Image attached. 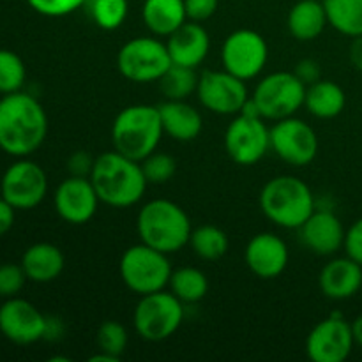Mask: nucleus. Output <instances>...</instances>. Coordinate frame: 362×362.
I'll use <instances>...</instances> for the list:
<instances>
[{
    "label": "nucleus",
    "mask_w": 362,
    "mask_h": 362,
    "mask_svg": "<svg viewBox=\"0 0 362 362\" xmlns=\"http://www.w3.org/2000/svg\"><path fill=\"white\" fill-rule=\"evenodd\" d=\"M48 134V117L34 95L13 92L0 98V148L14 158L37 151Z\"/></svg>",
    "instance_id": "nucleus-1"
},
{
    "label": "nucleus",
    "mask_w": 362,
    "mask_h": 362,
    "mask_svg": "<svg viewBox=\"0 0 362 362\" xmlns=\"http://www.w3.org/2000/svg\"><path fill=\"white\" fill-rule=\"evenodd\" d=\"M88 179L98 193L99 202L115 209L138 204L148 184L140 161H134L117 151L98 156Z\"/></svg>",
    "instance_id": "nucleus-2"
},
{
    "label": "nucleus",
    "mask_w": 362,
    "mask_h": 362,
    "mask_svg": "<svg viewBox=\"0 0 362 362\" xmlns=\"http://www.w3.org/2000/svg\"><path fill=\"white\" fill-rule=\"evenodd\" d=\"M136 230L141 243L161 253L172 255L189 244L193 226L180 205L158 198L140 209Z\"/></svg>",
    "instance_id": "nucleus-3"
},
{
    "label": "nucleus",
    "mask_w": 362,
    "mask_h": 362,
    "mask_svg": "<svg viewBox=\"0 0 362 362\" xmlns=\"http://www.w3.org/2000/svg\"><path fill=\"white\" fill-rule=\"evenodd\" d=\"M260 209L274 225L296 230L315 212V197L304 180L278 175L262 187Z\"/></svg>",
    "instance_id": "nucleus-4"
},
{
    "label": "nucleus",
    "mask_w": 362,
    "mask_h": 362,
    "mask_svg": "<svg viewBox=\"0 0 362 362\" xmlns=\"http://www.w3.org/2000/svg\"><path fill=\"white\" fill-rule=\"evenodd\" d=\"M165 134L158 106L131 105L112 124L113 148L134 161H141L158 148Z\"/></svg>",
    "instance_id": "nucleus-5"
},
{
    "label": "nucleus",
    "mask_w": 362,
    "mask_h": 362,
    "mask_svg": "<svg viewBox=\"0 0 362 362\" xmlns=\"http://www.w3.org/2000/svg\"><path fill=\"white\" fill-rule=\"evenodd\" d=\"M119 272L124 285L141 297L165 290L173 271L168 255L140 243L124 251Z\"/></svg>",
    "instance_id": "nucleus-6"
},
{
    "label": "nucleus",
    "mask_w": 362,
    "mask_h": 362,
    "mask_svg": "<svg viewBox=\"0 0 362 362\" xmlns=\"http://www.w3.org/2000/svg\"><path fill=\"white\" fill-rule=\"evenodd\" d=\"M182 304L172 292L166 290L141 296L133 313L134 331L145 341H165L182 325Z\"/></svg>",
    "instance_id": "nucleus-7"
},
{
    "label": "nucleus",
    "mask_w": 362,
    "mask_h": 362,
    "mask_svg": "<svg viewBox=\"0 0 362 362\" xmlns=\"http://www.w3.org/2000/svg\"><path fill=\"white\" fill-rule=\"evenodd\" d=\"M172 66L166 42L156 37H134L117 53V67L126 80L134 83H152Z\"/></svg>",
    "instance_id": "nucleus-8"
},
{
    "label": "nucleus",
    "mask_w": 362,
    "mask_h": 362,
    "mask_svg": "<svg viewBox=\"0 0 362 362\" xmlns=\"http://www.w3.org/2000/svg\"><path fill=\"white\" fill-rule=\"evenodd\" d=\"M304 98L306 85L296 73L278 71L260 80L251 99L265 120H281L293 117V113L304 106Z\"/></svg>",
    "instance_id": "nucleus-9"
},
{
    "label": "nucleus",
    "mask_w": 362,
    "mask_h": 362,
    "mask_svg": "<svg viewBox=\"0 0 362 362\" xmlns=\"http://www.w3.org/2000/svg\"><path fill=\"white\" fill-rule=\"evenodd\" d=\"M269 59V46L258 32L239 28L225 39L221 48L223 69L247 81L264 71Z\"/></svg>",
    "instance_id": "nucleus-10"
},
{
    "label": "nucleus",
    "mask_w": 362,
    "mask_h": 362,
    "mask_svg": "<svg viewBox=\"0 0 362 362\" xmlns=\"http://www.w3.org/2000/svg\"><path fill=\"white\" fill-rule=\"evenodd\" d=\"M262 117L239 115L225 133V148L230 159L240 166L257 165L271 148V129Z\"/></svg>",
    "instance_id": "nucleus-11"
},
{
    "label": "nucleus",
    "mask_w": 362,
    "mask_h": 362,
    "mask_svg": "<svg viewBox=\"0 0 362 362\" xmlns=\"http://www.w3.org/2000/svg\"><path fill=\"white\" fill-rule=\"evenodd\" d=\"M0 193L16 211H30L45 200L48 193V177L37 163L20 159L4 173Z\"/></svg>",
    "instance_id": "nucleus-12"
},
{
    "label": "nucleus",
    "mask_w": 362,
    "mask_h": 362,
    "mask_svg": "<svg viewBox=\"0 0 362 362\" xmlns=\"http://www.w3.org/2000/svg\"><path fill=\"white\" fill-rule=\"evenodd\" d=\"M271 151L288 165L306 166L317 158V133L310 124L296 117L276 120L271 127Z\"/></svg>",
    "instance_id": "nucleus-13"
},
{
    "label": "nucleus",
    "mask_w": 362,
    "mask_h": 362,
    "mask_svg": "<svg viewBox=\"0 0 362 362\" xmlns=\"http://www.w3.org/2000/svg\"><path fill=\"white\" fill-rule=\"evenodd\" d=\"M197 95L202 105L218 115H239L250 99L246 81L223 71H204L198 80Z\"/></svg>",
    "instance_id": "nucleus-14"
},
{
    "label": "nucleus",
    "mask_w": 362,
    "mask_h": 362,
    "mask_svg": "<svg viewBox=\"0 0 362 362\" xmlns=\"http://www.w3.org/2000/svg\"><path fill=\"white\" fill-rule=\"evenodd\" d=\"M352 325L331 317L315 325L306 339V354L313 362H343L352 352Z\"/></svg>",
    "instance_id": "nucleus-15"
},
{
    "label": "nucleus",
    "mask_w": 362,
    "mask_h": 362,
    "mask_svg": "<svg viewBox=\"0 0 362 362\" xmlns=\"http://www.w3.org/2000/svg\"><path fill=\"white\" fill-rule=\"evenodd\" d=\"M0 332L16 345H32L45 339L46 317L28 300L11 297L0 306Z\"/></svg>",
    "instance_id": "nucleus-16"
},
{
    "label": "nucleus",
    "mask_w": 362,
    "mask_h": 362,
    "mask_svg": "<svg viewBox=\"0 0 362 362\" xmlns=\"http://www.w3.org/2000/svg\"><path fill=\"white\" fill-rule=\"evenodd\" d=\"M55 211L69 225H85L98 212L99 197L88 177H73L59 184L53 197Z\"/></svg>",
    "instance_id": "nucleus-17"
},
{
    "label": "nucleus",
    "mask_w": 362,
    "mask_h": 362,
    "mask_svg": "<svg viewBox=\"0 0 362 362\" xmlns=\"http://www.w3.org/2000/svg\"><path fill=\"white\" fill-rule=\"evenodd\" d=\"M288 246L279 235L262 232L247 243L244 262L255 276L262 279H274L283 274L288 265Z\"/></svg>",
    "instance_id": "nucleus-18"
},
{
    "label": "nucleus",
    "mask_w": 362,
    "mask_h": 362,
    "mask_svg": "<svg viewBox=\"0 0 362 362\" xmlns=\"http://www.w3.org/2000/svg\"><path fill=\"white\" fill-rule=\"evenodd\" d=\"M300 243L320 257H331L345 243V228L338 216L331 211H317L299 226Z\"/></svg>",
    "instance_id": "nucleus-19"
},
{
    "label": "nucleus",
    "mask_w": 362,
    "mask_h": 362,
    "mask_svg": "<svg viewBox=\"0 0 362 362\" xmlns=\"http://www.w3.org/2000/svg\"><path fill=\"white\" fill-rule=\"evenodd\" d=\"M166 48H168L172 64L197 69L209 55L211 37L198 21H186L168 35Z\"/></svg>",
    "instance_id": "nucleus-20"
},
{
    "label": "nucleus",
    "mask_w": 362,
    "mask_h": 362,
    "mask_svg": "<svg viewBox=\"0 0 362 362\" xmlns=\"http://www.w3.org/2000/svg\"><path fill=\"white\" fill-rule=\"evenodd\" d=\"M318 285L329 299H350L362 286V267L350 257L334 258L322 269Z\"/></svg>",
    "instance_id": "nucleus-21"
},
{
    "label": "nucleus",
    "mask_w": 362,
    "mask_h": 362,
    "mask_svg": "<svg viewBox=\"0 0 362 362\" xmlns=\"http://www.w3.org/2000/svg\"><path fill=\"white\" fill-rule=\"evenodd\" d=\"M161 117L163 131L177 141H193L200 136L204 120L200 112L186 101H172L166 99L158 106Z\"/></svg>",
    "instance_id": "nucleus-22"
},
{
    "label": "nucleus",
    "mask_w": 362,
    "mask_h": 362,
    "mask_svg": "<svg viewBox=\"0 0 362 362\" xmlns=\"http://www.w3.org/2000/svg\"><path fill=\"white\" fill-rule=\"evenodd\" d=\"M64 265H66L64 253L52 243L32 244L21 257V267L27 278L34 283L55 281L62 274Z\"/></svg>",
    "instance_id": "nucleus-23"
},
{
    "label": "nucleus",
    "mask_w": 362,
    "mask_h": 362,
    "mask_svg": "<svg viewBox=\"0 0 362 362\" xmlns=\"http://www.w3.org/2000/svg\"><path fill=\"white\" fill-rule=\"evenodd\" d=\"M286 25H288V32L297 41H313V39H317L329 25L324 2L299 0L290 9Z\"/></svg>",
    "instance_id": "nucleus-24"
},
{
    "label": "nucleus",
    "mask_w": 362,
    "mask_h": 362,
    "mask_svg": "<svg viewBox=\"0 0 362 362\" xmlns=\"http://www.w3.org/2000/svg\"><path fill=\"white\" fill-rule=\"evenodd\" d=\"M141 16L145 27L161 37H168L187 21L184 0H145Z\"/></svg>",
    "instance_id": "nucleus-25"
},
{
    "label": "nucleus",
    "mask_w": 362,
    "mask_h": 362,
    "mask_svg": "<svg viewBox=\"0 0 362 362\" xmlns=\"http://www.w3.org/2000/svg\"><path fill=\"white\" fill-rule=\"evenodd\" d=\"M346 95L338 83L318 80L306 87L304 106L317 119H334L345 110Z\"/></svg>",
    "instance_id": "nucleus-26"
},
{
    "label": "nucleus",
    "mask_w": 362,
    "mask_h": 362,
    "mask_svg": "<svg viewBox=\"0 0 362 362\" xmlns=\"http://www.w3.org/2000/svg\"><path fill=\"white\" fill-rule=\"evenodd\" d=\"M327 21L350 37L362 35V0H324Z\"/></svg>",
    "instance_id": "nucleus-27"
},
{
    "label": "nucleus",
    "mask_w": 362,
    "mask_h": 362,
    "mask_svg": "<svg viewBox=\"0 0 362 362\" xmlns=\"http://www.w3.org/2000/svg\"><path fill=\"white\" fill-rule=\"evenodd\" d=\"M170 292L180 300V303H198L204 299L209 292V279L200 269L182 267L172 272L170 278Z\"/></svg>",
    "instance_id": "nucleus-28"
},
{
    "label": "nucleus",
    "mask_w": 362,
    "mask_h": 362,
    "mask_svg": "<svg viewBox=\"0 0 362 362\" xmlns=\"http://www.w3.org/2000/svg\"><path fill=\"white\" fill-rule=\"evenodd\" d=\"M198 80H200V74L197 73L194 67L172 64L168 71L159 78V88L166 99L186 101L191 94L197 92Z\"/></svg>",
    "instance_id": "nucleus-29"
},
{
    "label": "nucleus",
    "mask_w": 362,
    "mask_h": 362,
    "mask_svg": "<svg viewBox=\"0 0 362 362\" xmlns=\"http://www.w3.org/2000/svg\"><path fill=\"white\" fill-rule=\"evenodd\" d=\"M189 246L202 260L216 262L228 251V235L214 225H202L191 232Z\"/></svg>",
    "instance_id": "nucleus-30"
},
{
    "label": "nucleus",
    "mask_w": 362,
    "mask_h": 362,
    "mask_svg": "<svg viewBox=\"0 0 362 362\" xmlns=\"http://www.w3.org/2000/svg\"><path fill=\"white\" fill-rule=\"evenodd\" d=\"M85 6L92 21L103 30H117L129 13L127 0H87Z\"/></svg>",
    "instance_id": "nucleus-31"
},
{
    "label": "nucleus",
    "mask_w": 362,
    "mask_h": 362,
    "mask_svg": "<svg viewBox=\"0 0 362 362\" xmlns=\"http://www.w3.org/2000/svg\"><path fill=\"white\" fill-rule=\"evenodd\" d=\"M27 78V69L18 53L0 48V94L21 90Z\"/></svg>",
    "instance_id": "nucleus-32"
},
{
    "label": "nucleus",
    "mask_w": 362,
    "mask_h": 362,
    "mask_svg": "<svg viewBox=\"0 0 362 362\" xmlns=\"http://www.w3.org/2000/svg\"><path fill=\"white\" fill-rule=\"evenodd\" d=\"M98 346L99 352H105L108 356L120 361L127 349V331L120 322L106 320L98 329Z\"/></svg>",
    "instance_id": "nucleus-33"
},
{
    "label": "nucleus",
    "mask_w": 362,
    "mask_h": 362,
    "mask_svg": "<svg viewBox=\"0 0 362 362\" xmlns=\"http://www.w3.org/2000/svg\"><path fill=\"white\" fill-rule=\"evenodd\" d=\"M144 175L148 184H165L173 179L177 172L175 159L165 152H152L140 161Z\"/></svg>",
    "instance_id": "nucleus-34"
},
{
    "label": "nucleus",
    "mask_w": 362,
    "mask_h": 362,
    "mask_svg": "<svg viewBox=\"0 0 362 362\" xmlns=\"http://www.w3.org/2000/svg\"><path fill=\"white\" fill-rule=\"evenodd\" d=\"M27 279L28 278L21 264H2L0 265V297H4V299L16 297L25 286Z\"/></svg>",
    "instance_id": "nucleus-35"
},
{
    "label": "nucleus",
    "mask_w": 362,
    "mask_h": 362,
    "mask_svg": "<svg viewBox=\"0 0 362 362\" xmlns=\"http://www.w3.org/2000/svg\"><path fill=\"white\" fill-rule=\"evenodd\" d=\"M27 4L42 16L60 18L83 7L87 0H27Z\"/></svg>",
    "instance_id": "nucleus-36"
},
{
    "label": "nucleus",
    "mask_w": 362,
    "mask_h": 362,
    "mask_svg": "<svg viewBox=\"0 0 362 362\" xmlns=\"http://www.w3.org/2000/svg\"><path fill=\"white\" fill-rule=\"evenodd\" d=\"M184 6H186L187 20L200 23V21L214 16V13L218 11L219 0H184Z\"/></svg>",
    "instance_id": "nucleus-37"
},
{
    "label": "nucleus",
    "mask_w": 362,
    "mask_h": 362,
    "mask_svg": "<svg viewBox=\"0 0 362 362\" xmlns=\"http://www.w3.org/2000/svg\"><path fill=\"white\" fill-rule=\"evenodd\" d=\"M343 247L346 251V257L356 260L362 267V218L357 219L345 233V243Z\"/></svg>",
    "instance_id": "nucleus-38"
},
{
    "label": "nucleus",
    "mask_w": 362,
    "mask_h": 362,
    "mask_svg": "<svg viewBox=\"0 0 362 362\" xmlns=\"http://www.w3.org/2000/svg\"><path fill=\"white\" fill-rule=\"evenodd\" d=\"M94 161L95 159H92V156L88 152L78 151L67 161V170H69V173L73 177H90Z\"/></svg>",
    "instance_id": "nucleus-39"
},
{
    "label": "nucleus",
    "mask_w": 362,
    "mask_h": 362,
    "mask_svg": "<svg viewBox=\"0 0 362 362\" xmlns=\"http://www.w3.org/2000/svg\"><path fill=\"white\" fill-rule=\"evenodd\" d=\"M296 76L303 81L304 85H311L315 81L322 80V69H320V64L313 59H304L300 60L299 64L296 66Z\"/></svg>",
    "instance_id": "nucleus-40"
},
{
    "label": "nucleus",
    "mask_w": 362,
    "mask_h": 362,
    "mask_svg": "<svg viewBox=\"0 0 362 362\" xmlns=\"http://www.w3.org/2000/svg\"><path fill=\"white\" fill-rule=\"evenodd\" d=\"M14 212H16V209H14L9 202L4 200V198L0 197V237L6 235V233L13 228Z\"/></svg>",
    "instance_id": "nucleus-41"
},
{
    "label": "nucleus",
    "mask_w": 362,
    "mask_h": 362,
    "mask_svg": "<svg viewBox=\"0 0 362 362\" xmlns=\"http://www.w3.org/2000/svg\"><path fill=\"white\" fill-rule=\"evenodd\" d=\"M350 60L356 66V69H359L362 73V35L354 37L352 46H350Z\"/></svg>",
    "instance_id": "nucleus-42"
},
{
    "label": "nucleus",
    "mask_w": 362,
    "mask_h": 362,
    "mask_svg": "<svg viewBox=\"0 0 362 362\" xmlns=\"http://www.w3.org/2000/svg\"><path fill=\"white\" fill-rule=\"evenodd\" d=\"M352 336H354V343H356V345H359L362 349V315L354 320Z\"/></svg>",
    "instance_id": "nucleus-43"
},
{
    "label": "nucleus",
    "mask_w": 362,
    "mask_h": 362,
    "mask_svg": "<svg viewBox=\"0 0 362 362\" xmlns=\"http://www.w3.org/2000/svg\"><path fill=\"white\" fill-rule=\"evenodd\" d=\"M90 362H119V361H117L115 357L108 356V354L99 352V354H95V356L90 357Z\"/></svg>",
    "instance_id": "nucleus-44"
}]
</instances>
